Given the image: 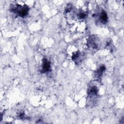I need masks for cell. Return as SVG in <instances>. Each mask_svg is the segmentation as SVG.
<instances>
[{
    "label": "cell",
    "instance_id": "cell-10",
    "mask_svg": "<svg viewBox=\"0 0 124 124\" xmlns=\"http://www.w3.org/2000/svg\"><path fill=\"white\" fill-rule=\"evenodd\" d=\"M72 7V6L71 4H68L66 8V10H65L66 12H69L71 11Z\"/></svg>",
    "mask_w": 124,
    "mask_h": 124
},
{
    "label": "cell",
    "instance_id": "cell-9",
    "mask_svg": "<svg viewBox=\"0 0 124 124\" xmlns=\"http://www.w3.org/2000/svg\"><path fill=\"white\" fill-rule=\"evenodd\" d=\"M18 117L21 119H27V118L26 117L25 113L24 112H20L19 114L18 115Z\"/></svg>",
    "mask_w": 124,
    "mask_h": 124
},
{
    "label": "cell",
    "instance_id": "cell-7",
    "mask_svg": "<svg viewBox=\"0 0 124 124\" xmlns=\"http://www.w3.org/2000/svg\"><path fill=\"white\" fill-rule=\"evenodd\" d=\"M98 93V89L96 86H93L90 88L89 89L88 94L90 97L96 96Z\"/></svg>",
    "mask_w": 124,
    "mask_h": 124
},
{
    "label": "cell",
    "instance_id": "cell-5",
    "mask_svg": "<svg viewBox=\"0 0 124 124\" xmlns=\"http://www.w3.org/2000/svg\"><path fill=\"white\" fill-rule=\"evenodd\" d=\"M82 56L80 52L79 51L74 53V54L72 56V59L73 61L77 64L79 63L82 61Z\"/></svg>",
    "mask_w": 124,
    "mask_h": 124
},
{
    "label": "cell",
    "instance_id": "cell-3",
    "mask_svg": "<svg viewBox=\"0 0 124 124\" xmlns=\"http://www.w3.org/2000/svg\"><path fill=\"white\" fill-rule=\"evenodd\" d=\"M87 45L90 47H92L93 48H97L98 46V39L94 35L90 36L88 40Z\"/></svg>",
    "mask_w": 124,
    "mask_h": 124
},
{
    "label": "cell",
    "instance_id": "cell-6",
    "mask_svg": "<svg viewBox=\"0 0 124 124\" xmlns=\"http://www.w3.org/2000/svg\"><path fill=\"white\" fill-rule=\"evenodd\" d=\"M105 70L106 67L104 65H100V66L94 72L95 77L97 79L100 78Z\"/></svg>",
    "mask_w": 124,
    "mask_h": 124
},
{
    "label": "cell",
    "instance_id": "cell-4",
    "mask_svg": "<svg viewBox=\"0 0 124 124\" xmlns=\"http://www.w3.org/2000/svg\"><path fill=\"white\" fill-rule=\"evenodd\" d=\"M99 19L100 22L102 24H106L108 22V16L107 13L104 10H102L99 14Z\"/></svg>",
    "mask_w": 124,
    "mask_h": 124
},
{
    "label": "cell",
    "instance_id": "cell-8",
    "mask_svg": "<svg viewBox=\"0 0 124 124\" xmlns=\"http://www.w3.org/2000/svg\"><path fill=\"white\" fill-rule=\"evenodd\" d=\"M87 13L85 12H79L78 15L77 16L79 19H84L86 18V17L87 16Z\"/></svg>",
    "mask_w": 124,
    "mask_h": 124
},
{
    "label": "cell",
    "instance_id": "cell-1",
    "mask_svg": "<svg viewBox=\"0 0 124 124\" xmlns=\"http://www.w3.org/2000/svg\"><path fill=\"white\" fill-rule=\"evenodd\" d=\"M10 10L12 12L14 13L18 16L21 17H24L28 15L29 11V8L27 5H21L16 4L10 8Z\"/></svg>",
    "mask_w": 124,
    "mask_h": 124
},
{
    "label": "cell",
    "instance_id": "cell-2",
    "mask_svg": "<svg viewBox=\"0 0 124 124\" xmlns=\"http://www.w3.org/2000/svg\"><path fill=\"white\" fill-rule=\"evenodd\" d=\"M51 70V64L50 62L48 59L44 57L42 60V64L40 72L41 73H45Z\"/></svg>",
    "mask_w": 124,
    "mask_h": 124
}]
</instances>
